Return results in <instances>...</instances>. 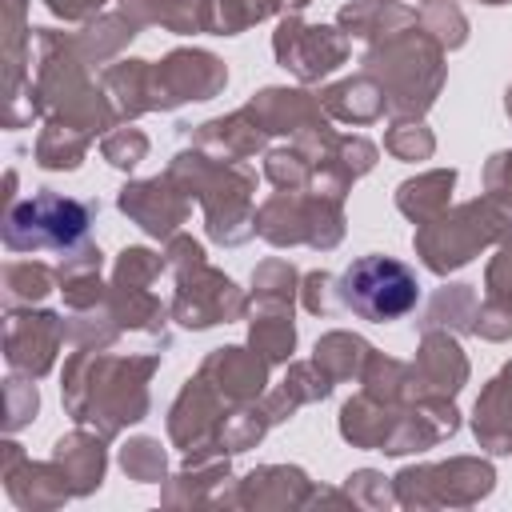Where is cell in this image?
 Wrapping results in <instances>:
<instances>
[{"mask_svg": "<svg viewBox=\"0 0 512 512\" xmlns=\"http://www.w3.org/2000/svg\"><path fill=\"white\" fill-rule=\"evenodd\" d=\"M340 300L364 320H400L416 308L420 284L416 272L392 256H360L344 276H340Z\"/></svg>", "mask_w": 512, "mask_h": 512, "instance_id": "cell-1", "label": "cell"}, {"mask_svg": "<svg viewBox=\"0 0 512 512\" xmlns=\"http://www.w3.org/2000/svg\"><path fill=\"white\" fill-rule=\"evenodd\" d=\"M88 232V208L52 192H40L12 208L8 216V248H72Z\"/></svg>", "mask_w": 512, "mask_h": 512, "instance_id": "cell-2", "label": "cell"}]
</instances>
